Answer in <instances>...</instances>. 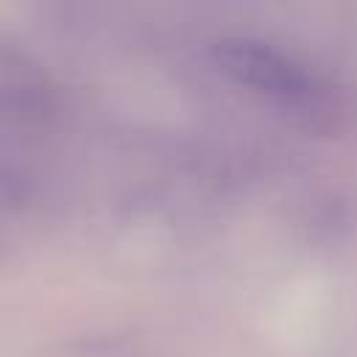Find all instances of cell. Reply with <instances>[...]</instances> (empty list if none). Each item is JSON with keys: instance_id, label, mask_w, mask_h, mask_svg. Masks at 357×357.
I'll use <instances>...</instances> for the list:
<instances>
[{"instance_id": "cell-1", "label": "cell", "mask_w": 357, "mask_h": 357, "mask_svg": "<svg viewBox=\"0 0 357 357\" xmlns=\"http://www.w3.org/2000/svg\"><path fill=\"white\" fill-rule=\"evenodd\" d=\"M218 61L223 64V70L229 75H234L237 81L271 95L273 100L293 106V109H304V112H321L324 109V89L315 84V78L293 64L284 53L268 47V45H257V42H223L218 47Z\"/></svg>"}]
</instances>
